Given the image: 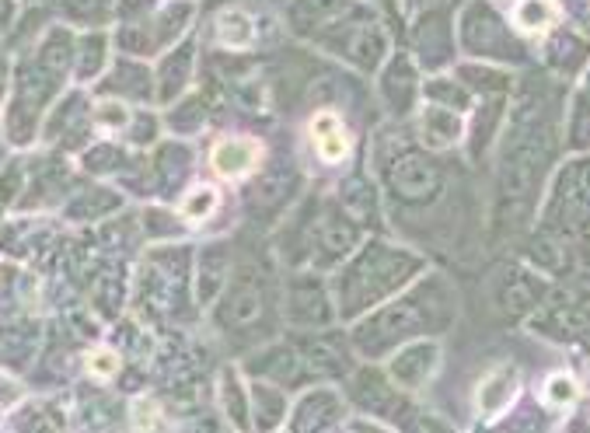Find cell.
I'll list each match as a JSON object with an SVG mask.
<instances>
[{
	"label": "cell",
	"mask_w": 590,
	"mask_h": 433,
	"mask_svg": "<svg viewBox=\"0 0 590 433\" xmlns=\"http://www.w3.org/2000/svg\"><path fill=\"white\" fill-rule=\"evenodd\" d=\"M259 406L266 409V413H262V423H276L280 420V395L276 392H266V388H259Z\"/></svg>",
	"instance_id": "e575fe53"
},
{
	"label": "cell",
	"mask_w": 590,
	"mask_h": 433,
	"mask_svg": "<svg viewBox=\"0 0 590 433\" xmlns=\"http://www.w3.org/2000/svg\"><path fill=\"white\" fill-rule=\"evenodd\" d=\"M514 395H517V371L514 367H500V371H493L482 381L479 409L482 413H500V409H507L514 402Z\"/></svg>",
	"instance_id": "e0dca14e"
},
{
	"label": "cell",
	"mask_w": 590,
	"mask_h": 433,
	"mask_svg": "<svg viewBox=\"0 0 590 433\" xmlns=\"http://www.w3.org/2000/svg\"><path fill=\"white\" fill-rule=\"evenodd\" d=\"M70 60H74V42H70V35L63 28H53L46 35V42H42V70L46 74H63L70 67Z\"/></svg>",
	"instance_id": "cb8c5ba5"
},
{
	"label": "cell",
	"mask_w": 590,
	"mask_h": 433,
	"mask_svg": "<svg viewBox=\"0 0 590 433\" xmlns=\"http://www.w3.org/2000/svg\"><path fill=\"white\" fill-rule=\"evenodd\" d=\"M116 367H119V360H116V353H109V350H102V353L91 357V374H98V378H112Z\"/></svg>",
	"instance_id": "836d02e7"
},
{
	"label": "cell",
	"mask_w": 590,
	"mask_h": 433,
	"mask_svg": "<svg viewBox=\"0 0 590 433\" xmlns=\"http://www.w3.org/2000/svg\"><path fill=\"white\" fill-rule=\"evenodd\" d=\"M213 207H217V193H213V189H196V193L186 196V203H182V214L199 220V217L210 214Z\"/></svg>",
	"instance_id": "1f68e13d"
},
{
	"label": "cell",
	"mask_w": 590,
	"mask_h": 433,
	"mask_svg": "<svg viewBox=\"0 0 590 433\" xmlns=\"http://www.w3.org/2000/svg\"><path fill=\"white\" fill-rule=\"evenodd\" d=\"M412 77H416V70H412L409 56H398L392 67L385 70V77H381V91H385L392 109H409L412 91H416V81H412Z\"/></svg>",
	"instance_id": "ac0fdd59"
},
{
	"label": "cell",
	"mask_w": 590,
	"mask_h": 433,
	"mask_svg": "<svg viewBox=\"0 0 590 433\" xmlns=\"http://www.w3.org/2000/svg\"><path fill=\"white\" fill-rule=\"evenodd\" d=\"M357 248V227L346 217H325L322 234H318V262L332 266L336 259L350 255Z\"/></svg>",
	"instance_id": "9a60e30c"
},
{
	"label": "cell",
	"mask_w": 590,
	"mask_h": 433,
	"mask_svg": "<svg viewBox=\"0 0 590 433\" xmlns=\"http://www.w3.org/2000/svg\"><path fill=\"white\" fill-rule=\"evenodd\" d=\"M577 395H580V388H577V381H573L570 374H556V378L545 381V402H549V406L566 409V406H573V402H577Z\"/></svg>",
	"instance_id": "f1b7e54d"
},
{
	"label": "cell",
	"mask_w": 590,
	"mask_h": 433,
	"mask_svg": "<svg viewBox=\"0 0 590 433\" xmlns=\"http://www.w3.org/2000/svg\"><path fill=\"white\" fill-rule=\"evenodd\" d=\"M119 207V200L112 193H102V189H95V193H88L84 196L81 203H74V207H70V214H77V217H95L98 210H116Z\"/></svg>",
	"instance_id": "4dcf8cb0"
},
{
	"label": "cell",
	"mask_w": 590,
	"mask_h": 433,
	"mask_svg": "<svg viewBox=\"0 0 590 433\" xmlns=\"http://www.w3.org/2000/svg\"><path fill=\"white\" fill-rule=\"evenodd\" d=\"M350 14H346V18H350ZM346 18L329 28V46L336 49V53H343L350 63H357L360 70H378L388 53L385 28L374 18H367V14H360V21H346Z\"/></svg>",
	"instance_id": "8992f818"
},
{
	"label": "cell",
	"mask_w": 590,
	"mask_h": 433,
	"mask_svg": "<svg viewBox=\"0 0 590 433\" xmlns=\"http://www.w3.org/2000/svg\"><path fill=\"white\" fill-rule=\"evenodd\" d=\"M371 200H374V193L364 186V182H357V186H346V203H350V210H353V217H360V220H367V207H371Z\"/></svg>",
	"instance_id": "d6a6232c"
},
{
	"label": "cell",
	"mask_w": 590,
	"mask_h": 433,
	"mask_svg": "<svg viewBox=\"0 0 590 433\" xmlns=\"http://www.w3.org/2000/svg\"><path fill=\"white\" fill-rule=\"evenodd\" d=\"M419 433H444L437 427V423H430V420H419Z\"/></svg>",
	"instance_id": "b9f144b4"
},
{
	"label": "cell",
	"mask_w": 590,
	"mask_h": 433,
	"mask_svg": "<svg viewBox=\"0 0 590 433\" xmlns=\"http://www.w3.org/2000/svg\"><path fill=\"white\" fill-rule=\"evenodd\" d=\"M269 357H273V360H269V364H262V360H259V364H255V371H259V374H269L273 381H283L287 374L297 371V357H294L290 350H273Z\"/></svg>",
	"instance_id": "f546056e"
},
{
	"label": "cell",
	"mask_w": 590,
	"mask_h": 433,
	"mask_svg": "<svg viewBox=\"0 0 590 433\" xmlns=\"http://www.w3.org/2000/svg\"><path fill=\"white\" fill-rule=\"evenodd\" d=\"M11 11H14L11 0H0V28H7V21H11Z\"/></svg>",
	"instance_id": "60d3db41"
},
{
	"label": "cell",
	"mask_w": 590,
	"mask_h": 433,
	"mask_svg": "<svg viewBox=\"0 0 590 433\" xmlns=\"http://www.w3.org/2000/svg\"><path fill=\"white\" fill-rule=\"evenodd\" d=\"M552 224L566 238L590 241V161H573L552 189Z\"/></svg>",
	"instance_id": "3957f363"
},
{
	"label": "cell",
	"mask_w": 590,
	"mask_h": 433,
	"mask_svg": "<svg viewBox=\"0 0 590 433\" xmlns=\"http://www.w3.org/2000/svg\"><path fill=\"white\" fill-rule=\"evenodd\" d=\"M535 332L556 343H590V290H563L535 315Z\"/></svg>",
	"instance_id": "5b68a950"
},
{
	"label": "cell",
	"mask_w": 590,
	"mask_h": 433,
	"mask_svg": "<svg viewBox=\"0 0 590 433\" xmlns=\"http://www.w3.org/2000/svg\"><path fill=\"white\" fill-rule=\"evenodd\" d=\"M25 433H60V423H56L53 416H49V420L46 416H35V420L25 427Z\"/></svg>",
	"instance_id": "f35d334b"
},
{
	"label": "cell",
	"mask_w": 590,
	"mask_h": 433,
	"mask_svg": "<svg viewBox=\"0 0 590 433\" xmlns=\"http://www.w3.org/2000/svg\"><path fill=\"white\" fill-rule=\"evenodd\" d=\"M437 364H440L437 343H409L392 364H388V374H392L402 388H419L433 378Z\"/></svg>",
	"instance_id": "8fae6325"
},
{
	"label": "cell",
	"mask_w": 590,
	"mask_h": 433,
	"mask_svg": "<svg viewBox=\"0 0 590 433\" xmlns=\"http://www.w3.org/2000/svg\"><path fill=\"white\" fill-rule=\"evenodd\" d=\"M353 7V0H294L290 4V28L301 35H318V32H329L336 21H343Z\"/></svg>",
	"instance_id": "9c48e42d"
},
{
	"label": "cell",
	"mask_w": 590,
	"mask_h": 433,
	"mask_svg": "<svg viewBox=\"0 0 590 433\" xmlns=\"http://www.w3.org/2000/svg\"><path fill=\"white\" fill-rule=\"evenodd\" d=\"M570 144L577 151H590V95L580 91L573 98V119H570Z\"/></svg>",
	"instance_id": "4316f807"
},
{
	"label": "cell",
	"mask_w": 590,
	"mask_h": 433,
	"mask_svg": "<svg viewBox=\"0 0 590 433\" xmlns=\"http://www.w3.org/2000/svg\"><path fill=\"white\" fill-rule=\"evenodd\" d=\"M423 269V259L405 248L392 245H371L353 259V266L339 276V301H343V315H360L371 304L385 301L398 287L412 280Z\"/></svg>",
	"instance_id": "7a4b0ae2"
},
{
	"label": "cell",
	"mask_w": 590,
	"mask_h": 433,
	"mask_svg": "<svg viewBox=\"0 0 590 433\" xmlns=\"http://www.w3.org/2000/svg\"><path fill=\"white\" fill-rule=\"evenodd\" d=\"M98 119H102L105 126H126L130 123V112L123 109V105H102V109H98Z\"/></svg>",
	"instance_id": "d590c367"
},
{
	"label": "cell",
	"mask_w": 590,
	"mask_h": 433,
	"mask_svg": "<svg viewBox=\"0 0 590 433\" xmlns=\"http://www.w3.org/2000/svg\"><path fill=\"white\" fill-rule=\"evenodd\" d=\"M193 11H196L193 0H172V4L161 7V14H154V21H158V25L133 28V32L126 28V46H130L133 53H158V46L175 42L182 32H186Z\"/></svg>",
	"instance_id": "ba28073f"
},
{
	"label": "cell",
	"mask_w": 590,
	"mask_h": 433,
	"mask_svg": "<svg viewBox=\"0 0 590 433\" xmlns=\"http://www.w3.org/2000/svg\"><path fill=\"white\" fill-rule=\"evenodd\" d=\"M587 95H590V77H587Z\"/></svg>",
	"instance_id": "7bdbcfd3"
},
{
	"label": "cell",
	"mask_w": 590,
	"mask_h": 433,
	"mask_svg": "<svg viewBox=\"0 0 590 433\" xmlns=\"http://www.w3.org/2000/svg\"><path fill=\"white\" fill-rule=\"evenodd\" d=\"M426 95L433 105H444L454 112H468L472 109V95H468L465 81H451V77H437V81L426 84Z\"/></svg>",
	"instance_id": "d4e9b609"
},
{
	"label": "cell",
	"mask_w": 590,
	"mask_h": 433,
	"mask_svg": "<svg viewBox=\"0 0 590 433\" xmlns=\"http://www.w3.org/2000/svg\"><path fill=\"white\" fill-rule=\"evenodd\" d=\"M105 4H109V0H67V11L77 14V18H88V14L105 11Z\"/></svg>",
	"instance_id": "8d00e7d4"
},
{
	"label": "cell",
	"mask_w": 590,
	"mask_h": 433,
	"mask_svg": "<svg viewBox=\"0 0 590 433\" xmlns=\"http://www.w3.org/2000/svg\"><path fill=\"white\" fill-rule=\"evenodd\" d=\"M549 294V280L538 273H528V269H510L507 280L500 287V308L507 315H528L531 308L545 301Z\"/></svg>",
	"instance_id": "30bf717a"
},
{
	"label": "cell",
	"mask_w": 590,
	"mask_h": 433,
	"mask_svg": "<svg viewBox=\"0 0 590 433\" xmlns=\"http://www.w3.org/2000/svg\"><path fill=\"white\" fill-rule=\"evenodd\" d=\"M419 137H423V144L433 147V151H444V147H454L465 137V119H461V112L430 102L419 112Z\"/></svg>",
	"instance_id": "7c38bea8"
},
{
	"label": "cell",
	"mask_w": 590,
	"mask_h": 433,
	"mask_svg": "<svg viewBox=\"0 0 590 433\" xmlns=\"http://www.w3.org/2000/svg\"><path fill=\"white\" fill-rule=\"evenodd\" d=\"M514 21L524 32H549L556 25V4L552 0H517Z\"/></svg>",
	"instance_id": "7402d4cb"
},
{
	"label": "cell",
	"mask_w": 590,
	"mask_h": 433,
	"mask_svg": "<svg viewBox=\"0 0 590 433\" xmlns=\"http://www.w3.org/2000/svg\"><path fill=\"white\" fill-rule=\"evenodd\" d=\"M189 67H193V49L179 46V53H172L165 60V70H161V98L172 102L189 81Z\"/></svg>",
	"instance_id": "603a6c76"
},
{
	"label": "cell",
	"mask_w": 590,
	"mask_h": 433,
	"mask_svg": "<svg viewBox=\"0 0 590 433\" xmlns=\"http://www.w3.org/2000/svg\"><path fill=\"white\" fill-rule=\"evenodd\" d=\"M32 346H35V332H21V336L18 329L0 332V357L11 360V364H25Z\"/></svg>",
	"instance_id": "83f0119b"
},
{
	"label": "cell",
	"mask_w": 590,
	"mask_h": 433,
	"mask_svg": "<svg viewBox=\"0 0 590 433\" xmlns=\"http://www.w3.org/2000/svg\"><path fill=\"white\" fill-rule=\"evenodd\" d=\"M454 318V294L444 280H426L419 283L412 294L402 301L381 308L374 318H367L357 329L353 343L364 357H385L388 350L402 346L405 339H416L423 332H433L437 325H451ZM440 332V329H437Z\"/></svg>",
	"instance_id": "6da1fadb"
},
{
	"label": "cell",
	"mask_w": 590,
	"mask_h": 433,
	"mask_svg": "<svg viewBox=\"0 0 590 433\" xmlns=\"http://www.w3.org/2000/svg\"><path fill=\"white\" fill-rule=\"evenodd\" d=\"M74 60H77V74L95 77L105 67V35H84L81 46L74 49Z\"/></svg>",
	"instance_id": "484cf974"
},
{
	"label": "cell",
	"mask_w": 590,
	"mask_h": 433,
	"mask_svg": "<svg viewBox=\"0 0 590 433\" xmlns=\"http://www.w3.org/2000/svg\"><path fill=\"white\" fill-rule=\"evenodd\" d=\"M116 158H119V154L112 151V147H102V151L88 154V165L91 168H112V165H116Z\"/></svg>",
	"instance_id": "74e56055"
},
{
	"label": "cell",
	"mask_w": 590,
	"mask_h": 433,
	"mask_svg": "<svg viewBox=\"0 0 590 433\" xmlns=\"http://www.w3.org/2000/svg\"><path fill=\"white\" fill-rule=\"evenodd\" d=\"M259 311H262V290L255 287L252 276H241L231 287V294L220 301L217 315L224 325H245V322H252V318H259Z\"/></svg>",
	"instance_id": "5bb4252c"
},
{
	"label": "cell",
	"mask_w": 590,
	"mask_h": 433,
	"mask_svg": "<svg viewBox=\"0 0 590 433\" xmlns=\"http://www.w3.org/2000/svg\"><path fill=\"white\" fill-rule=\"evenodd\" d=\"M14 399H18V388H14L11 381H4V378H0V409H4V406H11Z\"/></svg>",
	"instance_id": "ab89813d"
},
{
	"label": "cell",
	"mask_w": 590,
	"mask_h": 433,
	"mask_svg": "<svg viewBox=\"0 0 590 433\" xmlns=\"http://www.w3.org/2000/svg\"><path fill=\"white\" fill-rule=\"evenodd\" d=\"M255 161H259V144L255 140H220L217 147H213L210 154V165L217 175H224V179H238V175H248L255 168Z\"/></svg>",
	"instance_id": "4fadbf2b"
},
{
	"label": "cell",
	"mask_w": 590,
	"mask_h": 433,
	"mask_svg": "<svg viewBox=\"0 0 590 433\" xmlns=\"http://www.w3.org/2000/svg\"><path fill=\"white\" fill-rule=\"evenodd\" d=\"M290 318L297 325H322L329 318V297L318 283H294L290 290Z\"/></svg>",
	"instance_id": "2e32d148"
},
{
	"label": "cell",
	"mask_w": 590,
	"mask_h": 433,
	"mask_svg": "<svg viewBox=\"0 0 590 433\" xmlns=\"http://www.w3.org/2000/svg\"><path fill=\"white\" fill-rule=\"evenodd\" d=\"M388 186L395 189L398 200L409 203H426L437 196L440 186V168L419 151H405L395 161H388Z\"/></svg>",
	"instance_id": "52a82bcc"
},
{
	"label": "cell",
	"mask_w": 590,
	"mask_h": 433,
	"mask_svg": "<svg viewBox=\"0 0 590 433\" xmlns=\"http://www.w3.org/2000/svg\"><path fill=\"white\" fill-rule=\"evenodd\" d=\"M461 46L472 56H486V60H521V46L510 35L507 21L486 4V0H472L461 11Z\"/></svg>",
	"instance_id": "277c9868"
},
{
	"label": "cell",
	"mask_w": 590,
	"mask_h": 433,
	"mask_svg": "<svg viewBox=\"0 0 590 433\" xmlns=\"http://www.w3.org/2000/svg\"><path fill=\"white\" fill-rule=\"evenodd\" d=\"M545 60H549V67L559 70V74H577L587 60V42L577 39V35H570V32H559L556 39L549 42Z\"/></svg>",
	"instance_id": "d6986e66"
},
{
	"label": "cell",
	"mask_w": 590,
	"mask_h": 433,
	"mask_svg": "<svg viewBox=\"0 0 590 433\" xmlns=\"http://www.w3.org/2000/svg\"><path fill=\"white\" fill-rule=\"evenodd\" d=\"M311 133H315V147L318 154H322L329 165H336V161L346 158V151H350V144H346L343 137V126L336 123V116H318L315 123H311Z\"/></svg>",
	"instance_id": "ffe728a7"
},
{
	"label": "cell",
	"mask_w": 590,
	"mask_h": 433,
	"mask_svg": "<svg viewBox=\"0 0 590 433\" xmlns=\"http://www.w3.org/2000/svg\"><path fill=\"white\" fill-rule=\"evenodd\" d=\"M255 39V25L245 11H224L217 21V42L224 49H245Z\"/></svg>",
	"instance_id": "44dd1931"
}]
</instances>
